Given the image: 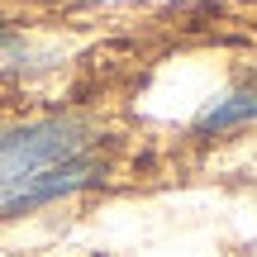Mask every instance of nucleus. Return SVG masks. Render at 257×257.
Returning a JSON list of instances; mask_svg holds the SVG:
<instances>
[{
	"label": "nucleus",
	"instance_id": "nucleus-1",
	"mask_svg": "<svg viewBox=\"0 0 257 257\" xmlns=\"http://www.w3.org/2000/svg\"><path fill=\"white\" fill-rule=\"evenodd\" d=\"M86 124L76 119H43V124H29L15 128V134H0V191L38 176L43 167H57L67 157L86 153Z\"/></svg>",
	"mask_w": 257,
	"mask_h": 257
},
{
	"label": "nucleus",
	"instance_id": "nucleus-4",
	"mask_svg": "<svg viewBox=\"0 0 257 257\" xmlns=\"http://www.w3.org/2000/svg\"><path fill=\"white\" fill-rule=\"evenodd\" d=\"M5 38H10V29H5V24H0V43H5Z\"/></svg>",
	"mask_w": 257,
	"mask_h": 257
},
{
	"label": "nucleus",
	"instance_id": "nucleus-2",
	"mask_svg": "<svg viewBox=\"0 0 257 257\" xmlns=\"http://www.w3.org/2000/svg\"><path fill=\"white\" fill-rule=\"evenodd\" d=\"M100 176H105V162H100V157L76 153V157H67V162L43 167L38 176H29V181L0 191V210H5V214L34 210V205H48V200H57V195H72V191H81V186L100 181Z\"/></svg>",
	"mask_w": 257,
	"mask_h": 257
},
{
	"label": "nucleus",
	"instance_id": "nucleus-3",
	"mask_svg": "<svg viewBox=\"0 0 257 257\" xmlns=\"http://www.w3.org/2000/svg\"><path fill=\"white\" fill-rule=\"evenodd\" d=\"M243 124H257V86L229 91L224 100H214L210 110L195 119L200 134H229V128H243Z\"/></svg>",
	"mask_w": 257,
	"mask_h": 257
}]
</instances>
